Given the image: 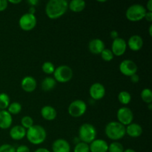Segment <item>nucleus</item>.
<instances>
[{"label":"nucleus","mask_w":152,"mask_h":152,"mask_svg":"<svg viewBox=\"0 0 152 152\" xmlns=\"http://www.w3.org/2000/svg\"><path fill=\"white\" fill-rule=\"evenodd\" d=\"M68 9L66 0H50L45 6V14L50 19H57L63 16Z\"/></svg>","instance_id":"nucleus-1"},{"label":"nucleus","mask_w":152,"mask_h":152,"mask_svg":"<svg viewBox=\"0 0 152 152\" xmlns=\"http://www.w3.org/2000/svg\"><path fill=\"white\" fill-rule=\"evenodd\" d=\"M28 142L33 145H38L43 143L47 137V132L44 127L39 125H34L26 132V137Z\"/></svg>","instance_id":"nucleus-2"},{"label":"nucleus","mask_w":152,"mask_h":152,"mask_svg":"<svg viewBox=\"0 0 152 152\" xmlns=\"http://www.w3.org/2000/svg\"><path fill=\"white\" fill-rule=\"evenodd\" d=\"M105 134L108 139L113 141H118L126 135V126L117 121L109 122L105 126Z\"/></svg>","instance_id":"nucleus-3"},{"label":"nucleus","mask_w":152,"mask_h":152,"mask_svg":"<svg viewBox=\"0 0 152 152\" xmlns=\"http://www.w3.org/2000/svg\"><path fill=\"white\" fill-rule=\"evenodd\" d=\"M97 132L96 128L91 123H83L78 131V138L80 142L90 144L96 137Z\"/></svg>","instance_id":"nucleus-4"},{"label":"nucleus","mask_w":152,"mask_h":152,"mask_svg":"<svg viewBox=\"0 0 152 152\" xmlns=\"http://www.w3.org/2000/svg\"><path fill=\"white\" fill-rule=\"evenodd\" d=\"M146 12L145 6L140 4H134L127 8L126 17L130 22H139L144 19Z\"/></svg>","instance_id":"nucleus-5"},{"label":"nucleus","mask_w":152,"mask_h":152,"mask_svg":"<svg viewBox=\"0 0 152 152\" xmlns=\"http://www.w3.org/2000/svg\"><path fill=\"white\" fill-rule=\"evenodd\" d=\"M53 78L56 83H66L71 80L73 77V71L68 65H62L55 68Z\"/></svg>","instance_id":"nucleus-6"},{"label":"nucleus","mask_w":152,"mask_h":152,"mask_svg":"<svg viewBox=\"0 0 152 152\" xmlns=\"http://www.w3.org/2000/svg\"><path fill=\"white\" fill-rule=\"evenodd\" d=\"M87 104L83 99H76L71 102L68 108V112L72 117L78 118L86 114Z\"/></svg>","instance_id":"nucleus-7"},{"label":"nucleus","mask_w":152,"mask_h":152,"mask_svg":"<svg viewBox=\"0 0 152 152\" xmlns=\"http://www.w3.org/2000/svg\"><path fill=\"white\" fill-rule=\"evenodd\" d=\"M37 24V19L35 15L26 13L21 16L19 19V26L22 31H31L35 28Z\"/></svg>","instance_id":"nucleus-8"},{"label":"nucleus","mask_w":152,"mask_h":152,"mask_svg":"<svg viewBox=\"0 0 152 152\" xmlns=\"http://www.w3.org/2000/svg\"><path fill=\"white\" fill-rule=\"evenodd\" d=\"M134 117V116L133 111L129 107H121L119 108L117 112V122L121 123L124 126H127L133 123Z\"/></svg>","instance_id":"nucleus-9"},{"label":"nucleus","mask_w":152,"mask_h":152,"mask_svg":"<svg viewBox=\"0 0 152 152\" xmlns=\"http://www.w3.org/2000/svg\"><path fill=\"white\" fill-rule=\"evenodd\" d=\"M119 70L123 75L126 77H132L137 72V65L132 59H125L120 62Z\"/></svg>","instance_id":"nucleus-10"},{"label":"nucleus","mask_w":152,"mask_h":152,"mask_svg":"<svg viewBox=\"0 0 152 152\" xmlns=\"http://www.w3.org/2000/svg\"><path fill=\"white\" fill-rule=\"evenodd\" d=\"M127 48V42L126 40L118 37L113 40L111 50L114 56H121L126 53Z\"/></svg>","instance_id":"nucleus-11"},{"label":"nucleus","mask_w":152,"mask_h":152,"mask_svg":"<svg viewBox=\"0 0 152 152\" xmlns=\"http://www.w3.org/2000/svg\"><path fill=\"white\" fill-rule=\"evenodd\" d=\"M89 94L93 100H100L105 95V88L102 83H95L89 88Z\"/></svg>","instance_id":"nucleus-12"},{"label":"nucleus","mask_w":152,"mask_h":152,"mask_svg":"<svg viewBox=\"0 0 152 152\" xmlns=\"http://www.w3.org/2000/svg\"><path fill=\"white\" fill-rule=\"evenodd\" d=\"M21 87L24 91L31 93L36 90L37 87V82L32 76H26L23 77L21 81Z\"/></svg>","instance_id":"nucleus-13"},{"label":"nucleus","mask_w":152,"mask_h":152,"mask_svg":"<svg viewBox=\"0 0 152 152\" xmlns=\"http://www.w3.org/2000/svg\"><path fill=\"white\" fill-rule=\"evenodd\" d=\"M90 152H108V143L102 139H95L89 144Z\"/></svg>","instance_id":"nucleus-14"},{"label":"nucleus","mask_w":152,"mask_h":152,"mask_svg":"<svg viewBox=\"0 0 152 152\" xmlns=\"http://www.w3.org/2000/svg\"><path fill=\"white\" fill-rule=\"evenodd\" d=\"M126 42H127V47H129V49L133 51H139L143 46V39L140 36L137 34L132 35Z\"/></svg>","instance_id":"nucleus-15"},{"label":"nucleus","mask_w":152,"mask_h":152,"mask_svg":"<svg viewBox=\"0 0 152 152\" xmlns=\"http://www.w3.org/2000/svg\"><path fill=\"white\" fill-rule=\"evenodd\" d=\"M52 151L71 152V145L66 140L59 138L53 141L52 143Z\"/></svg>","instance_id":"nucleus-16"},{"label":"nucleus","mask_w":152,"mask_h":152,"mask_svg":"<svg viewBox=\"0 0 152 152\" xmlns=\"http://www.w3.org/2000/svg\"><path fill=\"white\" fill-rule=\"evenodd\" d=\"M105 48V43L100 39H93L88 43L89 50L94 55L100 54Z\"/></svg>","instance_id":"nucleus-17"},{"label":"nucleus","mask_w":152,"mask_h":152,"mask_svg":"<svg viewBox=\"0 0 152 152\" xmlns=\"http://www.w3.org/2000/svg\"><path fill=\"white\" fill-rule=\"evenodd\" d=\"M26 129H24L21 125H16L10 129L9 135L12 140L19 141L26 137Z\"/></svg>","instance_id":"nucleus-18"},{"label":"nucleus","mask_w":152,"mask_h":152,"mask_svg":"<svg viewBox=\"0 0 152 152\" xmlns=\"http://www.w3.org/2000/svg\"><path fill=\"white\" fill-rule=\"evenodd\" d=\"M13 123V117L7 110H0V129H8Z\"/></svg>","instance_id":"nucleus-19"},{"label":"nucleus","mask_w":152,"mask_h":152,"mask_svg":"<svg viewBox=\"0 0 152 152\" xmlns=\"http://www.w3.org/2000/svg\"><path fill=\"white\" fill-rule=\"evenodd\" d=\"M142 134V128L140 124L132 123L126 126V134L129 135L132 138H137Z\"/></svg>","instance_id":"nucleus-20"},{"label":"nucleus","mask_w":152,"mask_h":152,"mask_svg":"<svg viewBox=\"0 0 152 152\" xmlns=\"http://www.w3.org/2000/svg\"><path fill=\"white\" fill-rule=\"evenodd\" d=\"M41 116L47 121H53L57 117V111L51 105H45L41 109Z\"/></svg>","instance_id":"nucleus-21"},{"label":"nucleus","mask_w":152,"mask_h":152,"mask_svg":"<svg viewBox=\"0 0 152 152\" xmlns=\"http://www.w3.org/2000/svg\"><path fill=\"white\" fill-rule=\"evenodd\" d=\"M86 3L83 0H71L68 2V8L74 13H80L86 8Z\"/></svg>","instance_id":"nucleus-22"},{"label":"nucleus","mask_w":152,"mask_h":152,"mask_svg":"<svg viewBox=\"0 0 152 152\" xmlns=\"http://www.w3.org/2000/svg\"><path fill=\"white\" fill-rule=\"evenodd\" d=\"M56 81L54 80L53 77H47L41 83V88L44 91H52L56 87Z\"/></svg>","instance_id":"nucleus-23"},{"label":"nucleus","mask_w":152,"mask_h":152,"mask_svg":"<svg viewBox=\"0 0 152 152\" xmlns=\"http://www.w3.org/2000/svg\"><path fill=\"white\" fill-rule=\"evenodd\" d=\"M118 100L120 103H121L123 105H127L132 101V95L129 92L126 91H122L119 93L118 96Z\"/></svg>","instance_id":"nucleus-24"},{"label":"nucleus","mask_w":152,"mask_h":152,"mask_svg":"<svg viewBox=\"0 0 152 152\" xmlns=\"http://www.w3.org/2000/svg\"><path fill=\"white\" fill-rule=\"evenodd\" d=\"M22 106L19 102H10L9 106L7 107V111L10 113L11 115H16L19 114V113L22 111Z\"/></svg>","instance_id":"nucleus-25"},{"label":"nucleus","mask_w":152,"mask_h":152,"mask_svg":"<svg viewBox=\"0 0 152 152\" xmlns=\"http://www.w3.org/2000/svg\"><path fill=\"white\" fill-rule=\"evenodd\" d=\"M10 103V96L7 94L0 93V110H7Z\"/></svg>","instance_id":"nucleus-26"},{"label":"nucleus","mask_w":152,"mask_h":152,"mask_svg":"<svg viewBox=\"0 0 152 152\" xmlns=\"http://www.w3.org/2000/svg\"><path fill=\"white\" fill-rule=\"evenodd\" d=\"M140 97L145 103H152V91L150 88H146L141 91Z\"/></svg>","instance_id":"nucleus-27"},{"label":"nucleus","mask_w":152,"mask_h":152,"mask_svg":"<svg viewBox=\"0 0 152 152\" xmlns=\"http://www.w3.org/2000/svg\"><path fill=\"white\" fill-rule=\"evenodd\" d=\"M124 150L123 145L118 141H113L108 145V152H123Z\"/></svg>","instance_id":"nucleus-28"},{"label":"nucleus","mask_w":152,"mask_h":152,"mask_svg":"<svg viewBox=\"0 0 152 152\" xmlns=\"http://www.w3.org/2000/svg\"><path fill=\"white\" fill-rule=\"evenodd\" d=\"M34 125V120L30 116H24L22 119H21V126L25 129L26 130L29 129L30 128L32 127Z\"/></svg>","instance_id":"nucleus-29"},{"label":"nucleus","mask_w":152,"mask_h":152,"mask_svg":"<svg viewBox=\"0 0 152 152\" xmlns=\"http://www.w3.org/2000/svg\"><path fill=\"white\" fill-rule=\"evenodd\" d=\"M55 66L51 62H45L42 65V70L45 74L50 75L53 74L55 71Z\"/></svg>","instance_id":"nucleus-30"},{"label":"nucleus","mask_w":152,"mask_h":152,"mask_svg":"<svg viewBox=\"0 0 152 152\" xmlns=\"http://www.w3.org/2000/svg\"><path fill=\"white\" fill-rule=\"evenodd\" d=\"M74 152H90L89 144L83 142H79L74 146Z\"/></svg>","instance_id":"nucleus-31"},{"label":"nucleus","mask_w":152,"mask_h":152,"mask_svg":"<svg viewBox=\"0 0 152 152\" xmlns=\"http://www.w3.org/2000/svg\"><path fill=\"white\" fill-rule=\"evenodd\" d=\"M101 58L103 59L105 62H111V60H113L114 56L113 54V53L111 52V49L109 48H105L102 51V53H100Z\"/></svg>","instance_id":"nucleus-32"},{"label":"nucleus","mask_w":152,"mask_h":152,"mask_svg":"<svg viewBox=\"0 0 152 152\" xmlns=\"http://www.w3.org/2000/svg\"><path fill=\"white\" fill-rule=\"evenodd\" d=\"M0 152H16V148L10 144H2L0 145Z\"/></svg>","instance_id":"nucleus-33"},{"label":"nucleus","mask_w":152,"mask_h":152,"mask_svg":"<svg viewBox=\"0 0 152 152\" xmlns=\"http://www.w3.org/2000/svg\"><path fill=\"white\" fill-rule=\"evenodd\" d=\"M16 152H31V151L27 145H20L16 148Z\"/></svg>","instance_id":"nucleus-34"},{"label":"nucleus","mask_w":152,"mask_h":152,"mask_svg":"<svg viewBox=\"0 0 152 152\" xmlns=\"http://www.w3.org/2000/svg\"><path fill=\"white\" fill-rule=\"evenodd\" d=\"M8 1L7 0H0V12H2L7 9Z\"/></svg>","instance_id":"nucleus-35"},{"label":"nucleus","mask_w":152,"mask_h":152,"mask_svg":"<svg viewBox=\"0 0 152 152\" xmlns=\"http://www.w3.org/2000/svg\"><path fill=\"white\" fill-rule=\"evenodd\" d=\"M130 78H131V81H132V83H134V84L139 83L140 77L137 74H134V75H132V77H130Z\"/></svg>","instance_id":"nucleus-36"},{"label":"nucleus","mask_w":152,"mask_h":152,"mask_svg":"<svg viewBox=\"0 0 152 152\" xmlns=\"http://www.w3.org/2000/svg\"><path fill=\"white\" fill-rule=\"evenodd\" d=\"M144 19H146V21H148V22H152V12H146L145 15V17Z\"/></svg>","instance_id":"nucleus-37"},{"label":"nucleus","mask_w":152,"mask_h":152,"mask_svg":"<svg viewBox=\"0 0 152 152\" xmlns=\"http://www.w3.org/2000/svg\"><path fill=\"white\" fill-rule=\"evenodd\" d=\"M110 36H111V37L113 39V40H114V39H115L118 38L119 34L117 31H115V30H113V31H111V33H110Z\"/></svg>","instance_id":"nucleus-38"},{"label":"nucleus","mask_w":152,"mask_h":152,"mask_svg":"<svg viewBox=\"0 0 152 152\" xmlns=\"http://www.w3.org/2000/svg\"><path fill=\"white\" fill-rule=\"evenodd\" d=\"M27 2L30 4V7H36L39 4L38 0H28Z\"/></svg>","instance_id":"nucleus-39"},{"label":"nucleus","mask_w":152,"mask_h":152,"mask_svg":"<svg viewBox=\"0 0 152 152\" xmlns=\"http://www.w3.org/2000/svg\"><path fill=\"white\" fill-rule=\"evenodd\" d=\"M146 10L148 12H152V0H148L146 4Z\"/></svg>","instance_id":"nucleus-40"},{"label":"nucleus","mask_w":152,"mask_h":152,"mask_svg":"<svg viewBox=\"0 0 152 152\" xmlns=\"http://www.w3.org/2000/svg\"><path fill=\"white\" fill-rule=\"evenodd\" d=\"M34 152H50V151H49L48 148H37V149H36Z\"/></svg>","instance_id":"nucleus-41"},{"label":"nucleus","mask_w":152,"mask_h":152,"mask_svg":"<svg viewBox=\"0 0 152 152\" xmlns=\"http://www.w3.org/2000/svg\"><path fill=\"white\" fill-rule=\"evenodd\" d=\"M35 12H36V7H30L29 9H28V13H31V14L35 15Z\"/></svg>","instance_id":"nucleus-42"},{"label":"nucleus","mask_w":152,"mask_h":152,"mask_svg":"<svg viewBox=\"0 0 152 152\" xmlns=\"http://www.w3.org/2000/svg\"><path fill=\"white\" fill-rule=\"evenodd\" d=\"M8 3H11V4H19V3L22 2V0H16V1H13V0H9Z\"/></svg>","instance_id":"nucleus-43"},{"label":"nucleus","mask_w":152,"mask_h":152,"mask_svg":"<svg viewBox=\"0 0 152 152\" xmlns=\"http://www.w3.org/2000/svg\"><path fill=\"white\" fill-rule=\"evenodd\" d=\"M123 152H137V151H134V149H132V148H127V149H125Z\"/></svg>","instance_id":"nucleus-44"},{"label":"nucleus","mask_w":152,"mask_h":152,"mask_svg":"<svg viewBox=\"0 0 152 152\" xmlns=\"http://www.w3.org/2000/svg\"><path fill=\"white\" fill-rule=\"evenodd\" d=\"M148 32H149L150 37H152V25H150L149 28H148Z\"/></svg>","instance_id":"nucleus-45"},{"label":"nucleus","mask_w":152,"mask_h":152,"mask_svg":"<svg viewBox=\"0 0 152 152\" xmlns=\"http://www.w3.org/2000/svg\"><path fill=\"white\" fill-rule=\"evenodd\" d=\"M148 108L150 110V111H151V110L152 109V103L148 104Z\"/></svg>","instance_id":"nucleus-46"},{"label":"nucleus","mask_w":152,"mask_h":152,"mask_svg":"<svg viewBox=\"0 0 152 152\" xmlns=\"http://www.w3.org/2000/svg\"><path fill=\"white\" fill-rule=\"evenodd\" d=\"M99 2H105V1H98Z\"/></svg>","instance_id":"nucleus-47"}]
</instances>
